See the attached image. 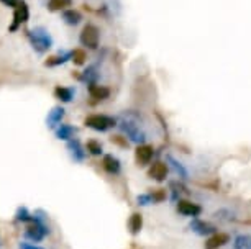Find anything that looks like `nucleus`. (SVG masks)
<instances>
[{
	"instance_id": "nucleus-1",
	"label": "nucleus",
	"mask_w": 251,
	"mask_h": 249,
	"mask_svg": "<svg viewBox=\"0 0 251 249\" xmlns=\"http://www.w3.org/2000/svg\"><path fill=\"white\" fill-rule=\"evenodd\" d=\"M118 126L122 128V131L125 133V136L128 138L131 143L136 144H145L146 141V133L141 126L138 116L131 112H125L120 116V121H118Z\"/></svg>"
},
{
	"instance_id": "nucleus-2",
	"label": "nucleus",
	"mask_w": 251,
	"mask_h": 249,
	"mask_svg": "<svg viewBox=\"0 0 251 249\" xmlns=\"http://www.w3.org/2000/svg\"><path fill=\"white\" fill-rule=\"evenodd\" d=\"M26 36L36 53H45L53 46V40L45 28H35V30L26 31Z\"/></svg>"
},
{
	"instance_id": "nucleus-3",
	"label": "nucleus",
	"mask_w": 251,
	"mask_h": 249,
	"mask_svg": "<svg viewBox=\"0 0 251 249\" xmlns=\"http://www.w3.org/2000/svg\"><path fill=\"white\" fill-rule=\"evenodd\" d=\"M84 125L87 126V128H91L94 131H103L113 128V126H117V120L113 118V116H108V115H89L86 116V120H84Z\"/></svg>"
},
{
	"instance_id": "nucleus-4",
	"label": "nucleus",
	"mask_w": 251,
	"mask_h": 249,
	"mask_svg": "<svg viewBox=\"0 0 251 249\" xmlns=\"http://www.w3.org/2000/svg\"><path fill=\"white\" fill-rule=\"evenodd\" d=\"M51 233L50 229V225H40V223H30L26 225L25 231H23V236H25V239H28L30 243H41L43 239L48 236V234Z\"/></svg>"
},
{
	"instance_id": "nucleus-5",
	"label": "nucleus",
	"mask_w": 251,
	"mask_h": 249,
	"mask_svg": "<svg viewBox=\"0 0 251 249\" xmlns=\"http://www.w3.org/2000/svg\"><path fill=\"white\" fill-rule=\"evenodd\" d=\"M176 210L179 215H182V217H187V218H199L202 215L203 208L196 202L189 200V199H179L176 202Z\"/></svg>"
},
{
	"instance_id": "nucleus-6",
	"label": "nucleus",
	"mask_w": 251,
	"mask_h": 249,
	"mask_svg": "<svg viewBox=\"0 0 251 249\" xmlns=\"http://www.w3.org/2000/svg\"><path fill=\"white\" fill-rule=\"evenodd\" d=\"M189 228H191V231L196 233L197 236H203V238H208V236H212L214 233L219 231L215 225L208 223V222H205V220H202V218H192L191 223H189Z\"/></svg>"
},
{
	"instance_id": "nucleus-7",
	"label": "nucleus",
	"mask_w": 251,
	"mask_h": 249,
	"mask_svg": "<svg viewBox=\"0 0 251 249\" xmlns=\"http://www.w3.org/2000/svg\"><path fill=\"white\" fill-rule=\"evenodd\" d=\"M99 38H100V35H99V28L94 26V25L84 26L82 33H80V43H82L84 46H87V48H91V49H96L99 46Z\"/></svg>"
},
{
	"instance_id": "nucleus-8",
	"label": "nucleus",
	"mask_w": 251,
	"mask_h": 249,
	"mask_svg": "<svg viewBox=\"0 0 251 249\" xmlns=\"http://www.w3.org/2000/svg\"><path fill=\"white\" fill-rule=\"evenodd\" d=\"M153 156H154V148L151 146V144H146V143L138 144V148H136V151H135V159L140 167H145V166H148V164H151Z\"/></svg>"
},
{
	"instance_id": "nucleus-9",
	"label": "nucleus",
	"mask_w": 251,
	"mask_h": 249,
	"mask_svg": "<svg viewBox=\"0 0 251 249\" xmlns=\"http://www.w3.org/2000/svg\"><path fill=\"white\" fill-rule=\"evenodd\" d=\"M28 18H30V10H28V5L23 0H20V3H18V7L15 8V12H13V23L10 25L8 30L10 31H17L18 28H20L22 23H26Z\"/></svg>"
},
{
	"instance_id": "nucleus-10",
	"label": "nucleus",
	"mask_w": 251,
	"mask_h": 249,
	"mask_svg": "<svg viewBox=\"0 0 251 249\" xmlns=\"http://www.w3.org/2000/svg\"><path fill=\"white\" fill-rule=\"evenodd\" d=\"M169 176V166L163 161H156L148 169V177L156 182H164Z\"/></svg>"
},
{
	"instance_id": "nucleus-11",
	"label": "nucleus",
	"mask_w": 251,
	"mask_h": 249,
	"mask_svg": "<svg viewBox=\"0 0 251 249\" xmlns=\"http://www.w3.org/2000/svg\"><path fill=\"white\" fill-rule=\"evenodd\" d=\"M230 241H231V238H230L228 233L217 231V233L212 234V236L207 238L205 244H203V249H220V248L226 246Z\"/></svg>"
},
{
	"instance_id": "nucleus-12",
	"label": "nucleus",
	"mask_w": 251,
	"mask_h": 249,
	"mask_svg": "<svg viewBox=\"0 0 251 249\" xmlns=\"http://www.w3.org/2000/svg\"><path fill=\"white\" fill-rule=\"evenodd\" d=\"M68 151L75 162H84V159L87 156V149L80 144V141L77 138H73L71 141H68Z\"/></svg>"
},
{
	"instance_id": "nucleus-13",
	"label": "nucleus",
	"mask_w": 251,
	"mask_h": 249,
	"mask_svg": "<svg viewBox=\"0 0 251 249\" xmlns=\"http://www.w3.org/2000/svg\"><path fill=\"white\" fill-rule=\"evenodd\" d=\"M102 167H103V171H105L107 174H110V176H118V174L122 172L120 159L115 158L113 154H105V156H103Z\"/></svg>"
},
{
	"instance_id": "nucleus-14",
	"label": "nucleus",
	"mask_w": 251,
	"mask_h": 249,
	"mask_svg": "<svg viewBox=\"0 0 251 249\" xmlns=\"http://www.w3.org/2000/svg\"><path fill=\"white\" fill-rule=\"evenodd\" d=\"M166 162H168V166H171V167H173V171L176 172V176H177L181 181L189 179V171H187V167L184 166V164H182L181 161H177V159L174 158V156H171V154H168V156H166Z\"/></svg>"
},
{
	"instance_id": "nucleus-15",
	"label": "nucleus",
	"mask_w": 251,
	"mask_h": 249,
	"mask_svg": "<svg viewBox=\"0 0 251 249\" xmlns=\"http://www.w3.org/2000/svg\"><path fill=\"white\" fill-rule=\"evenodd\" d=\"M64 115H66V110L63 107H53L48 116H46V125H48V128H58L64 118Z\"/></svg>"
},
{
	"instance_id": "nucleus-16",
	"label": "nucleus",
	"mask_w": 251,
	"mask_h": 249,
	"mask_svg": "<svg viewBox=\"0 0 251 249\" xmlns=\"http://www.w3.org/2000/svg\"><path fill=\"white\" fill-rule=\"evenodd\" d=\"M128 229H130V233L133 234V236L140 234V231L143 229V215H141L140 211H133V213L130 215Z\"/></svg>"
},
{
	"instance_id": "nucleus-17",
	"label": "nucleus",
	"mask_w": 251,
	"mask_h": 249,
	"mask_svg": "<svg viewBox=\"0 0 251 249\" xmlns=\"http://www.w3.org/2000/svg\"><path fill=\"white\" fill-rule=\"evenodd\" d=\"M56 138L58 139H63V141H71L74 138V135L77 133V128H74V126H71L68 123H61L58 128H56Z\"/></svg>"
},
{
	"instance_id": "nucleus-18",
	"label": "nucleus",
	"mask_w": 251,
	"mask_h": 249,
	"mask_svg": "<svg viewBox=\"0 0 251 249\" xmlns=\"http://www.w3.org/2000/svg\"><path fill=\"white\" fill-rule=\"evenodd\" d=\"M89 93H91L92 98H96V100H107L108 97H110V89L105 87V86H97V84H92V86H89Z\"/></svg>"
},
{
	"instance_id": "nucleus-19",
	"label": "nucleus",
	"mask_w": 251,
	"mask_h": 249,
	"mask_svg": "<svg viewBox=\"0 0 251 249\" xmlns=\"http://www.w3.org/2000/svg\"><path fill=\"white\" fill-rule=\"evenodd\" d=\"M75 95V91L71 87H63V86H58L54 89V97L58 98V100L64 102V103H69L73 102V98Z\"/></svg>"
},
{
	"instance_id": "nucleus-20",
	"label": "nucleus",
	"mask_w": 251,
	"mask_h": 249,
	"mask_svg": "<svg viewBox=\"0 0 251 249\" xmlns=\"http://www.w3.org/2000/svg\"><path fill=\"white\" fill-rule=\"evenodd\" d=\"M231 246H233V249H251V234L250 233L236 234Z\"/></svg>"
},
{
	"instance_id": "nucleus-21",
	"label": "nucleus",
	"mask_w": 251,
	"mask_h": 249,
	"mask_svg": "<svg viewBox=\"0 0 251 249\" xmlns=\"http://www.w3.org/2000/svg\"><path fill=\"white\" fill-rule=\"evenodd\" d=\"M13 220L17 223H23V225H30L33 222V213L26 206H18L15 215H13Z\"/></svg>"
},
{
	"instance_id": "nucleus-22",
	"label": "nucleus",
	"mask_w": 251,
	"mask_h": 249,
	"mask_svg": "<svg viewBox=\"0 0 251 249\" xmlns=\"http://www.w3.org/2000/svg\"><path fill=\"white\" fill-rule=\"evenodd\" d=\"M63 18H64V22L68 23V25H77V23H80V20H82V15H80L77 10L71 8V10H66L63 13Z\"/></svg>"
},
{
	"instance_id": "nucleus-23",
	"label": "nucleus",
	"mask_w": 251,
	"mask_h": 249,
	"mask_svg": "<svg viewBox=\"0 0 251 249\" xmlns=\"http://www.w3.org/2000/svg\"><path fill=\"white\" fill-rule=\"evenodd\" d=\"M169 187H171V197H173V200H174V202H177L179 199H182L181 195H182V194H186V192H189V190L186 189V187H184L179 181L171 182V185H169Z\"/></svg>"
},
{
	"instance_id": "nucleus-24",
	"label": "nucleus",
	"mask_w": 251,
	"mask_h": 249,
	"mask_svg": "<svg viewBox=\"0 0 251 249\" xmlns=\"http://www.w3.org/2000/svg\"><path fill=\"white\" fill-rule=\"evenodd\" d=\"M97 77H99V74L96 72V68H89V69L84 70L82 76H80L79 79H80V81H82V82L89 84V86H92V84H96Z\"/></svg>"
},
{
	"instance_id": "nucleus-25",
	"label": "nucleus",
	"mask_w": 251,
	"mask_h": 249,
	"mask_svg": "<svg viewBox=\"0 0 251 249\" xmlns=\"http://www.w3.org/2000/svg\"><path fill=\"white\" fill-rule=\"evenodd\" d=\"M86 149H87L89 154H92V156H100V154L103 153L102 144L96 139H89L87 144H86Z\"/></svg>"
},
{
	"instance_id": "nucleus-26",
	"label": "nucleus",
	"mask_w": 251,
	"mask_h": 249,
	"mask_svg": "<svg viewBox=\"0 0 251 249\" xmlns=\"http://www.w3.org/2000/svg\"><path fill=\"white\" fill-rule=\"evenodd\" d=\"M214 217L217 220H220V222H233V220L236 218L235 213L228 208H222V210H217L214 213Z\"/></svg>"
},
{
	"instance_id": "nucleus-27",
	"label": "nucleus",
	"mask_w": 251,
	"mask_h": 249,
	"mask_svg": "<svg viewBox=\"0 0 251 249\" xmlns=\"http://www.w3.org/2000/svg\"><path fill=\"white\" fill-rule=\"evenodd\" d=\"M69 58H73V54H68L64 53L63 56H53V58H48V61L45 63V66H48V68H53V66H59V64H64L66 61H68Z\"/></svg>"
},
{
	"instance_id": "nucleus-28",
	"label": "nucleus",
	"mask_w": 251,
	"mask_h": 249,
	"mask_svg": "<svg viewBox=\"0 0 251 249\" xmlns=\"http://www.w3.org/2000/svg\"><path fill=\"white\" fill-rule=\"evenodd\" d=\"M153 204H154V202H153V195H151V192L136 195V205H138V206H150Z\"/></svg>"
},
{
	"instance_id": "nucleus-29",
	"label": "nucleus",
	"mask_w": 251,
	"mask_h": 249,
	"mask_svg": "<svg viewBox=\"0 0 251 249\" xmlns=\"http://www.w3.org/2000/svg\"><path fill=\"white\" fill-rule=\"evenodd\" d=\"M71 0H50L48 3V8L51 12H56V10H63L64 7H69Z\"/></svg>"
},
{
	"instance_id": "nucleus-30",
	"label": "nucleus",
	"mask_w": 251,
	"mask_h": 249,
	"mask_svg": "<svg viewBox=\"0 0 251 249\" xmlns=\"http://www.w3.org/2000/svg\"><path fill=\"white\" fill-rule=\"evenodd\" d=\"M71 54H73V61H74V64H77V66H82L84 63H86V59H87L86 51H84V49H74Z\"/></svg>"
},
{
	"instance_id": "nucleus-31",
	"label": "nucleus",
	"mask_w": 251,
	"mask_h": 249,
	"mask_svg": "<svg viewBox=\"0 0 251 249\" xmlns=\"http://www.w3.org/2000/svg\"><path fill=\"white\" fill-rule=\"evenodd\" d=\"M151 195H153L154 204H163V202H166V199H168V192H166V189H154L151 192Z\"/></svg>"
},
{
	"instance_id": "nucleus-32",
	"label": "nucleus",
	"mask_w": 251,
	"mask_h": 249,
	"mask_svg": "<svg viewBox=\"0 0 251 249\" xmlns=\"http://www.w3.org/2000/svg\"><path fill=\"white\" fill-rule=\"evenodd\" d=\"M18 249H45V248L38 246V244L30 243V241H22V243H18Z\"/></svg>"
},
{
	"instance_id": "nucleus-33",
	"label": "nucleus",
	"mask_w": 251,
	"mask_h": 249,
	"mask_svg": "<svg viewBox=\"0 0 251 249\" xmlns=\"http://www.w3.org/2000/svg\"><path fill=\"white\" fill-rule=\"evenodd\" d=\"M0 2H2L5 7H10V8L15 10V8L18 7V3H20V0H0Z\"/></svg>"
}]
</instances>
